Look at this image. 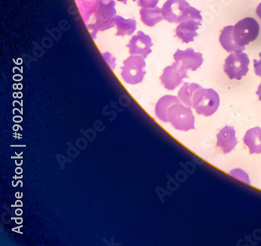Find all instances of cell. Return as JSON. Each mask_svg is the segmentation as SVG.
Segmentation results:
<instances>
[{
  "mask_svg": "<svg viewBox=\"0 0 261 246\" xmlns=\"http://www.w3.org/2000/svg\"><path fill=\"white\" fill-rule=\"evenodd\" d=\"M95 22L87 25L92 38L95 39L97 32H106L115 27V19L117 16L115 0H97L94 10Z\"/></svg>",
  "mask_w": 261,
  "mask_h": 246,
  "instance_id": "obj_1",
  "label": "cell"
},
{
  "mask_svg": "<svg viewBox=\"0 0 261 246\" xmlns=\"http://www.w3.org/2000/svg\"><path fill=\"white\" fill-rule=\"evenodd\" d=\"M220 96L212 88H200L194 96L192 107L198 115L204 116H212L218 110Z\"/></svg>",
  "mask_w": 261,
  "mask_h": 246,
  "instance_id": "obj_2",
  "label": "cell"
},
{
  "mask_svg": "<svg viewBox=\"0 0 261 246\" xmlns=\"http://www.w3.org/2000/svg\"><path fill=\"white\" fill-rule=\"evenodd\" d=\"M145 59L142 56L130 55L122 63L121 77L126 84H140L146 74Z\"/></svg>",
  "mask_w": 261,
  "mask_h": 246,
  "instance_id": "obj_3",
  "label": "cell"
},
{
  "mask_svg": "<svg viewBox=\"0 0 261 246\" xmlns=\"http://www.w3.org/2000/svg\"><path fill=\"white\" fill-rule=\"evenodd\" d=\"M169 122L176 130L182 132L195 129V116L190 107L181 102L174 103L168 111Z\"/></svg>",
  "mask_w": 261,
  "mask_h": 246,
  "instance_id": "obj_4",
  "label": "cell"
},
{
  "mask_svg": "<svg viewBox=\"0 0 261 246\" xmlns=\"http://www.w3.org/2000/svg\"><path fill=\"white\" fill-rule=\"evenodd\" d=\"M259 33V25L256 19L253 17H246L239 20L233 28V36L234 41L240 47L245 49L257 39Z\"/></svg>",
  "mask_w": 261,
  "mask_h": 246,
  "instance_id": "obj_5",
  "label": "cell"
},
{
  "mask_svg": "<svg viewBox=\"0 0 261 246\" xmlns=\"http://www.w3.org/2000/svg\"><path fill=\"white\" fill-rule=\"evenodd\" d=\"M249 59L243 51L231 52L225 59L224 71L231 80H241L249 71Z\"/></svg>",
  "mask_w": 261,
  "mask_h": 246,
  "instance_id": "obj_6",
  "label": "cell"
},
{
  "mask_svg": "<svg viewBox=\"0 0 261 246\" xmlns=\"http://www.w3.org/2000/svg\"><path fill=\"white\" fill-rule=\"evenodd\" d=\"M185 78H189L188 71L180 66V64L174 62L163 70V74L160 76V81L166 89L173 91L183 82Z\"/></svg>",
  "mask_w": 261,
  "mask_h": 246,
  "instance_id": "obj_7",
  "label": "cell"
},
{
  "mask_svg": "<svg viewBox=\"0 0 261 246\" xmlns=\"http://www.w3.org/2000/svg\"><path fill=\"white\" fill-rule=\"evenodd\" d=\"M152 39L142 30L137 32L127 44L129 54L142 56L144 59L152 52Z\"/></svg>",
  "mask_w": 261,
  "mask_h": 246,
  "instance_id": "obj_8",
  "label": "cell"
},
{
  "mask_svg": "<svg viewBox=\"0 0 261 246\" xmlns=\"http://www.w3.org/2000/svg\"><path fill=\"white\" fill-rule=\"evenodd\" d=\"M173 59L187 71H195L203 63V54L195 52L191 48L185 50L177 49L173 55Z\"/></svg>",
  "mask_w": 261,
  "mask_h": 246,
  "instance_id": "obj_9",
  "label": "cell"
},
{
  "mask_svg": "<svg viewBox=\"0 0 261 246\" xmlns=\"http://www.w3.org/2000/svg\"><path fill=\"white\" fill-rule=\"evenodd\" d=\"M189 6L186 0H166L162 7L163 18L171 24H178L179 19Z\"/></svg>",
  "mask_w": 261,
  "mask_h": 246,
  "instance_id": "obj_10",
  "label": "cell"
},
{
  "mask_svg": "<svg viewBox=\"0 0 261 246\" xmlns=\"http://www.w3.org/2000/svg\"><path fill=\"white\" fill-rule=\"evenodd\" d=\"M201 26V20H188L180 23L176 27V37L178 38L185 44L193 42L198 36L197 30Z\"/></svg>",
  "mask_w": 261,
  "mask_h": 246,
  "instance_id": "obj_11",
  "label": "cell"
},
{
  "mask_svg": "<svg viewBox=\"0 0 261 246\" xmlns=\"http://www.w3.org/2000/svg\"><path fill=\"white\" fill-rule=\"evenodd\" d=\"M217 138V146L221 148L224 154L231 152L238 144L236 130L231 126H225L221 129Z\"/></svg>",
  "mask_w": 261,
  "mask_h": 246,
  "instance_id": "obj_12",
  "label": "cell"
},
{
  "mask_svg": "<svg viewBox=\"0 0 261 246\" xmlns=\"http://www.w3.org/2000/svg\"><path fill=\"white\" fill-rule=\"evenodd\" d=\"M243 142L248 147L250 154L261 153V128L259 127L251 128L246 132Z\"/></svg>",
  "mask_w": 261,
  "mask_h": 246,
  "instance_id": "obj_13",
  "label": "cell"
},
{
  "mask_svg": "<svg viewBox=\"0 0 261 246\" xmlns=\"http://www.w3.org/2000/svg\"><path fill=\"white\" fill-rule=\"evenodd\" d=\"M140 19L145 26L152 27L161 22L163 18L162 8L155 7L153 8H141L139 10Z\"/></svg>",
  "mask_w": 261,
  "mask_h": 246,
  "instance_id": "obj_14",
  "label": "cell"
},
{
  "mask_svg": "<svg viewBox=\"0 0 261 246\" xmlns=\"http://www.w3.org/2000/svg\"><path fill=\"white\" fill-rule=\"evenodd\" d=\"M180 102L178 97L174 96H165L162 97L155 106V114L160 120L169 122L168 111L174 103Z\"/></svg>",
  "mask_w": 261,
  "mask_h": 246,
  "instance_id": "obj_15",
  "label": "cell"
},
{
  "mask_svg": "<svg viewBox=\"0 0 261 246\" xmlns=\"http://www.w3.org/2000/svg\"><path fill=\"white\" fill-rule=\"evenodd\" d=\"M115 27H116V36L118 37L131 36L137 30V21L134 19L124 18L117 15L115 19Z\"/></svg>",
  "mask_w": 261,
  "mask_h": 246,
  "instance_id": "obj_16",
  "label": "cell"
},
{
  "mask_svg": "<svg viewBox=\"0 0 261 246\" xmlns=\"http://www.w3.org/2000/svg\"><path fill=\"white\" fill-rule=\"evenodd\" d=\"M233 28L234 26L229 25L224 27L221 30V36H220V42L223 49H225L227 52H233L238 50H244L245 49L240 47L234 41V36H233Z\"/></svg>",
  "mask_w": 261,
  "mask_h": 246,
  "instance_id": "obj_17",
  "label": "cell"
},
{
  "mask_svg": "<svg viewBox=\"0 0 261 246\" xmlns=\"http://www.w3.org/2000/svg\"><path fill=\"white\" fill-rule=\"evenodd\" d=\"M200 88H202V86L195 83H184L183 86L179 90V100L185 106L192 107L194 96L196 91Z\"/></svg>",
  "mask_w": 261,
  "mask_h": 246,
  "instance_id": "obj_18",
  "label": "cell"
},
{
  "mask_svg": "<svg viewBox=\"0 0 261 246\" xmlns=\"http://www.w3.org/2000/svg\"><path fill=\"white\" fill-rule=\"evenodd\" d=\"M229 174L234 177V178L239 179V180H242L243 182L246 183V184H250L249 175L245 171H243V170H241V169H234V170L230 171Z\"/></svg>",
  "mask_w": 261,
  "mask_h": 246,
  "instance_id": "obj_19",
  "label": "cell"
},
{
  "mask_svg": "<svg viewBox=\"0 0 261 246\" xmlns=\"http://www.w3.org/2000/svg\"><path fill=\"white\" fill-rule=\"evenodd\" d=\"M160 0H138V5L141 8H153L157 7Z\"/></svg>",
  "mask_w": 261,
  "mask_h": 246,
  "instance_id": "obj_20",
  "label": "cell"
},
{
  "mask_svg": "<svg viewBox=\"0 0 261 246\" xmlns=\"http://www.w3.org/2000/svg\"><path fill=\"white\" fill-rule=\"evenodd\" d=\"M102 56H103L105 60L109 64V66L110 67V68H112V70L115 69V67H116V58L114 57L109 52H105V53L102 54Z\"/></svg>",
  "mask_w": 261,
  "mask_h": 246,
  "instance_id": "obj_21",
  "label": "cell"
},
{
  "mask_svg": "<svg viewBox=\"0 0 261 246\" xmlns=\"http://www.w3.org/2000/svg\"><path fill=\"white\" fill-rule=\"evenodd\" d=\"M259 59L253 60V68H254L255 74L261 78V52L259 54Z\"/></svg>",
  "mask_w": 261,
  "mask_h": 246,
  "instance_id": "obj_22",
  "label": "cell"
},
{
  "mask_svg": "<svg viewBox=\"0 0 261 246\" xmlns=\"http://www.w3.org/2000/svg\"><path fill=\"white\" fill-rule=\"evenodd\" d=\"M256 15L261 19V3L258 5L257 8H256Z\"/></svg>",
  "mask_w": 261,
  "mask_h": 246,
  "instance_id": "obj_23",
  "label": "cell"
},
{
  "mask_svg": "<svg viewBox=\"0 0 261 246\" xmlns=\"http://www.w3.org/2000/svg\"><path fill=\"white\" fill-rule=\"evenodd\" d=\"M256 95H257L258 97H259V100L261 101V83L259 84V86H258Z\"/></svg>",
  "mask_w": 261,
  "mask_h": 246,
  "instance_id": "obj_24",
  "label": "cell"
},
{
  "mask_svg": "<svg viewBox=\"0 0 261 246\" xmlns=\"http://www.w3.org/2000/svg\"><path fill=\"white\" fill-rule=\"evenodd\" d=\"M116 1L121 3V4H127V2L129 0H116ZM131 1H133V2H138V0H131Z\"/></svg>",
  "mask_w": 261,
  "mask_h": 246,
  "instance_id": "obj_25",
  "label": "cell"
}]
</instances>
